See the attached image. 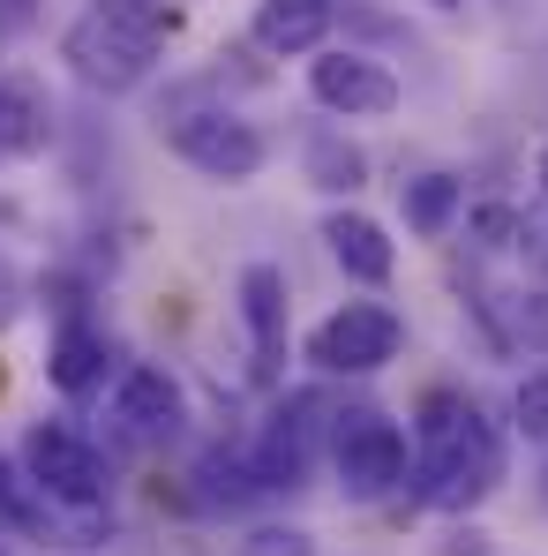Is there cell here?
<instances>
[{"instance_id": "cell-1", "label": "cell", "mask_w": 548, "mask_h": 556, "mask_svg": "<svg viewBox=\"0 0 548 556\" xmlns=\"http://www.w3.org/2000/svg\"><path fill=\"white\" fill-rule=\"evenodd\" d=\"M504 489V429L473 391H429L413 414V496L429 511H473Z\"/></svg>"}, {"instance_id": "cell-2", "label": "cell", "mask_w": 548, "mask_h": 556, "mask_svg": "<svg viewBox=\"0 0 548 556\" xmlns=\"http://www.w3.org/2000/svg\"><path fill=\"white\" fill-rule=\"evenodd\" d=\"M181 8L174 0H91L68 30H61V61L91 84V91H136L158 53L181 38Z\"/></svg>"}, {"instance_id": "cell-3", "label": "cell", "mask_w": 548, "mask_h": 556, "mask_svg": "<svg viewBox=\"0 0 548 556\" xmlns=\"http://www.w3.org/2000/svg\"><path fill=\"white\" fill-rule=\"evenodd\" d=\"M23 481L46 504H61V511H98L105 504V459H98L91 437L68 429V421H30V437H23Z\"/></svg>"}, {"instance_id": "cell-4", "label": "cell", "mask_w": 548, "mask_h": 556, "mask_svg": "<svg viewBox=\"0 0 548 556\" xmlns=\"http://www.w3.org/2000/svg\"><path fill=\"white\" fill-rule=\"evenodd\" d=\"M331 473H339V489L354 496V504H375V496H391L413 466H406V429L391 421V414H339V429H331Z\"/></svg>"}, {"instance_id": "cell-5", "label": "cell", "mask_w": 548, "mask_h": 556, "mask_svg": "<svg viewBox=\"0 0 548 556\" xmlns=\"http://www.w3.org/2000/svg\"><path fill=\"white\" fill-rule=\"evenodd\" d=\"M398 346H406V324L383 301H346L308 331V362L323 376H375L383 362H398Z\"/></svg>"}, {"instance_id": "cell-6", "label": "cell", "mask_w": 548, "mask_h": 556, "mask_svg": "<svg viewBox=\"0 0 548 556\" xmlns=\"http://www.w3.org/2000/svg\"><path fill=\"white\" fill-rule=\"evenodd\" d=\"M166 143H174V159H188L203 181H256L264 159H271V143L241 113H181L166 128Z\"/></svg>"}, {"instance_id": "cell-7", "label": "cell", "mask_w": 548, "mask_h": 556, "mask_svg": "<svg viewBox=\"0 0 548 556\" xmlns=\"http://www.w3.org/2000/svg\"><path fill=\"white\" fill-rule=\"evenodd\" d=\"M339 429V414L323 421V399L316 391H293L285 406L271 414V429L256 437V452H248V473L264 481V489H301V473L316 459V444Z\"/></svg>"}, {"instance_id": "cell-8", "label": "cell", "mask_w": 548, "mask_h": 556, "mask_svg": "<svg viewBox=\"0 0 548 556\" xmlns=\"http://www.w3.org/2000/svg\"><path fill=\"white\" fill-rule=\"evenodd\" d=\"M308 98L339 121H383V113H398V76L375 53H316L308 61Z\"/></svg>"}, {"instance_id": "cell-9", "label": "cell", "mask_w": 548, "mask_h": 556, "mask_svg": "<svg viewBox=\"0 0 548 556\" xmlns=\"http://www.w3.org/2000/svg\"><path fill=\"white\" fill-rule=\"evenodd\" d=\"M113 429H120V444H166L181 429V383L158 362L120 369L113 376Z\"/></svg>"}, {"instance_id": "cell-10", "label": "cell", "mask_w": 548, "mask_h": 556, "mask_svg": "<svg viewBox=\"0 0 548 556\" xmlns=\"http://www.w3.org/2000/svg\"><path fill=\"white\" fill-rule=\"evenodd\" d=\"M331 23H339V0H256L248 38L278 61H301V53H323Z\"/></svg>"}, {"instance_id": "cell-11", "label": "cell", "mask_w": 548, "mask_h": 556, "mask_svg": "<svg viewBox=\"0 0 548 556\" xmlns=\"http://www.w3.org/2000/svg\"><path fill=\"white\" fill-rule=\"evenodd\" d=\"M53 143V98L30 68H8L0 76V166L8 159H38Z\"/></svg>"}, {"instance_id": "cell-12", "label": "cell", "mask_w": 548, "mask_h": 556, "mask_svg": "<svg viewBox=\"0 0 548 556\" xmlns=\"http://www.w3.org/2000/svg\"><path fill=\"white\" fill-rule=\"evenodd\" d=\"M323 241H331L339 271L361 278V286H391V271H398V249H391V233L368 211H331L323 218Z\"/></svg>"}, {"instance_id": "cell-13", "label": "cell", "mask_w": 548, "mask_h": 556, "mask_svg": "<svg viewBox=\"0 0 548 556\" xmlns=\"http://www.w3.org/2000/svg\"><path fill=\"white\" fill-rule=\"evenodd\" d=\"M241 324H248L256 362L271 369L278 354H285V271L278 264H248L241 271Z\"/></svg>"}, {"instance_id": "cell-14", "label": "cell", "mask_w": 548, "mask_h": 556, "mask_svg": "<svg viewBox=\"0 0 548 556\" xmlns=\"http://www.w3.org/2000/svg\"><path fill=\"white\" fill-rule=\"evenodd\" d=\"M105 331L98 324H61L53 331V354H46V376H53V391H68V399H91L105 391Z\"/></svg>"}, {"instance_id": "cell-15", "label": "cell", "mask_w": 548, "mask_h": 556, "mask_svg": "<svg viewBox=\"0 0 548 556\" xmlns=\"http://www.w3.org/2000/svg\"><path fill=\"white\" fill-rule=\"evenodd\" d=\"M481 316L496 324V339L511 354H548V286H519L504 301H481Z\"/></svg>"}, {"instance_id": "cell-16", "label": "cell", "mask_w": 548, "mask_h": 556, "mask_svg": "<svg viewBox=\"0 0 548 556\" xmlns=\"http://www.w3.org/2000/svg\"><path fill=\"white\" fill-rule=\"evenodd\" d=\"M398 211H406V226L421 233V241H444L458 226V211H466V188L451 174H421V181L398 188Z\"/></svg>"}, {"instance_id": "cell-17", "label": "cell", "mask_w": 548, "mask_h": 556, "mask_svg": "<svg viewBox=\"0 0 548 556\" xmlns=\"http://www.w3.org/2000/svg\"><path fill=\"white\" fill-rule=\"evenodd\" d=\"M308 181L331 188V195H354V188L368 181V159L346 143V136H331V128H323V136H308Z\"/></svg>"}, {"instance_id": "cell-18", "label": "cell", "mask_w": 548, "mask_h": 556, "mask_svg": "<svg viewBox=\"0 0 548 556\" xmlns=\"http://www.w3.org/2000/svg\"><path fill=\"white\" fill-rule=\"evenodd\" d=\"M511 429H519L526 444H541V452H548V376H526V383H519V399H511Z\"/></svg>"}, {"instance_id": "cell-19", "label": "cell", "mask_w": 548, "mask_h": 556, "mask_svg": "<svg viewBox=\"0 0 548 556\" xmlns=\"http://www.w3.org/2000/svg\"><path fill=\"white\" fill-rule=\"evenodd\" d=\"M519 218H526V211H511V203H481V211H473V241H481L488 256H496V249H519Z\"/></svg>"}, {"instance_id": "cell-20", "label": "cell", "mask_w": 548, "mask_h": 556, "mask_svg": "<svg viewBox=\"0 0 548 556\" xmlns=\"http://www.w3.org/2000/svg\"><path fill=\"white\" fill-rule=\"evenodd\" d=\"M241 556H316V542H308L301 527H256V534L241 542Z\"/></svg>"}, {"instance_id": "cell-21", "label": "cell", "mask_w": 548, "mask_h": 556, "mask_svg": "<svg viewBox=\"0 0 548 556\" xmlns=\"http://www.w3.org/2000/svg\"><path fill=\"white\" fill-rule=\"evenodd\" d=\"M38 519V504H30V481L15 473V466L0 459V527H30Z\"/></svg>"}, {"instance_id": "cell-22", "label": "cell", "mask_w": 548, "mask_h": 556, "mask_svg": "<svg viewBox=\"0 0 548 556\" xmlns=\"http://www.w3.org/2000/svg\"><path fill=\"white\" fill-rule=\"evenodd\" d=\"M519 249H526V264L548 278V195L526 211V218H519Z\"/></svg>"}, {"instance_id": "cell-23", "label": "cell", "mask_w": 548, "mask_h": 556, "mask_svg": "<svg viewBox=\"0 0 548 556\" xmlns=\"http://www.w3.org/2000/svg\"><path fill=\"white\" fill-rule=\"evenodd\" d=\"M541 195H548V136H541Z\"/></svg>"}, {"instance_id": "cell-24", "label": "cell", "mask_w": 548, "mask_h": 556, "mask_svg": "<svg viewBox=\"0 0 548 556\" xmlns=\"http://www.w3.org/2000/svg\"><path fill=\"white\" fill-rule=\"evenodd\" d=\"M436 8H458V0H436Z\"/></svg>"}, {"instance_id": "cell-25", "label": "cell", "mask_w": 548, "mask_h": 556, "mask_svg": "<svg viewBox=\"0 0 548 556\" xmlns=\"http://www.w3.org/2000/svg\"><path fill=\"white\" fill-rule=\"evenodd\" d=\"M0 556H8V542H0Z\"/></svg>"}]
</instances>
